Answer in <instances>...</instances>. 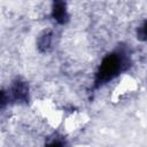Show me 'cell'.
Wrapping results in <instances>:
<instances>
[{
  "label": "cell",
  "mask_w": 147,
  "mask_h": 147,
  "mask_svg": "<svg viewBox=\"0 0 147 147\" xmlns=\"http://www.w3.org/2000/svg\"><path fill=\"white\" fill-rule=\"evenodd\" d=\"M129 63H130L129 55L123 49L115 51L106 55L96 71L94 79V87H99L106 84L107 82L114 79L122 71L129 68Z\"/></svg>",
  "instance_id": "6da1fadb"
},
{
  "label": "cell",
  "mask_w": 147,
  "mask_h": 147,
  "mask_svg": "<svg viewBox=\"0 0 147 147\" xmlns=\"http://www.w3.org/2000/svg\"><path fill=\"white\" fill-rule=\"evenodd\" d=\"M53 44V33L51 31H46L38 38L37 46L40 52H48Z\"/></svg>",
  "instance_id": "277c9868"
},
{
  "label": "cell",
  "mask_w": 147,
  "mask_h": 147,
  "mask_svg": "<svg viewBox=\"0 0 147 147\" xmlns=\"http://www.w3.org/2000/svg\"><path fill=\"white\" fill-rule=\"evenodd\" d=\"M52 16H53L54 21L60 24H64L68 21L69 15H68L64 2H55L54 3L53 10H52Z\"/></svg>",
  "instance_id": "3957f363"
},
{
  "label": "cell",
  "mask_w": 147,
  "mask_h": 147,
  "mask_svg": "<svg viewBox=\"0 0 147 147\" xmlns=\"http://www.w3.org/2000/svg\"><path fill=\"white\" fill-rule=\"evenodd\" d=\"M46 147H63V144L61 142V141H59V140H56V141H53V142H51L48 146H46Z\"/></svg>",
  "instance_id": "8992f818"
},
{
  "label": "cell",
  "mask_w": 147,
  "mask_h": 147,
  "mask_svg": "<svg viewBox=\"0 0 147 147\" xmlns=\"http://www.w3.org/2000/svg\"><path fill=\"white\" fill-rule=\"evenodd\" d=\"M9 98L17 102H26L29 99V87L23 80H16L9 88Z\"/></svg>",
  "instance_id": "7a4b0ae2"
},
{
  "label": "cell",
  "mask_w": 147,
  "mask_h": 147,
  "mask_svg": "<svg viewBox=\"0 0 147 147\" xmlns=\"http://www.w3.org/2000/svg\"><path fill=\"white\" fill-rule=\"evenodd\" d=\"M137 36H138V38L140 40H147V21L138 28Z\"/></svg>",
  "instance_id": "5b68a950"
}]
</instances>
